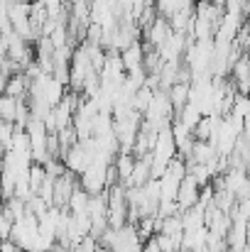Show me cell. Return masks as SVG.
I'll list each match as a JSON object with an SVG mask.
<instances>
[{
	"mask_svg": "<svg viewBox=\"0 0 250 252\" xmlns=\"http://www.w3.org/2000/svg\"><path fill=\"white\" fill-rule=\"evenodd\" d=\"M49 252H52V250H49Z\"/></svg>",
	"mask_w": 250,
	"mask_h": 252,
	"instance_id": "52a82bcc",
	"label": "cell"
},
{
	"mask_svg": "<svg viewBox=\"0 0 250 252\" xmlns=\"http://www.w3.org/2000/svg\"><path fill=\"white\" fill-rule=\"evenodd\" d=\"M118 57H120V64H123V69H125V71L140 69V66H143V62H145V47H143V42H133V44H130V47H125Z\"/></svg>",
	"mask_w": 250,
	"mask_h": 252,
	"instance_id": "7a4b0ae2",
	"label": "cell"
},
{
	"mask_svg": "<svg viewBox=\"0 0 250 252\" xmlns=\"http://www.w3.org/2000/svg\"><path fill=\"white\" fill-rule=\"evenodd\" d=\"M189 84H172L167 88V98H169V105H172V110H174V115L189 103Z\"/></svg>",
	"mask_w": 250,
	"mask_h": 252,
	"instance_id": "3957f363",
	"label": "cell"
},
{
	"mask_svg": "<svg viewBox=\"0 0 250 252\" xmlns=\"http://www.w3.org/2000/svg\"><path fill=\"white\" fill-rule=\"evenodd\" d=\"M196 201H199V186L194 184V179L184 176L181 184H179V189H177V196H174V203H177L179 213L186 211V208H191V206H196Z\"/></svg>",
	"mask_w": 250,
	"mask_h": 252,
	"instance_id": "6da1fadb",
	"label": "cell"
},
{
	"mask_svg": "<svg viewBox=\"0 0 250 252\" xmlns=\"http://www.w3.org/2000/svg\"><path fill=\"white\" fill-rule=\"evenodd\" d=\"M10 137H12V125L0 120V147H2V150H7V145H10Z\"/></svg>",
	"mask_w": 250,
	"mask_h": 252,
	"instance_id": "8992f818",
	"label": "cell"
},
{
	"mask_svg": "<svg viewBox=\"0 0 250 252\" xmlns=\"http://www.w3.org/2000/svg\"><path fill=\"white\" fill-rule=\"evenodd\" d=\"M71 252H98V243H96V238L86 235V238H81V240L71 248Z\"/></svg>",
	"mask_w": 250,
	"mask_h": 252,
	"instance_id": "5b68a950",
	"label": "cell"
},
{
	"mask_svg": "<svg viewBox=\"0 0 250 252\" xmlns=\"http://www.w3.org/2000/svg\"><path fill=\"white\" fill-rule=\"evenodd\" d=\"M17 103L15 98H7V95H0V120L2 123H10L15 125V115H17Z\"/></svg>",
	"mask_w": 250,
	"mask_h": 252,
	"instance_id": "277c9868",
	"label": "cell"
}]
</instances>
